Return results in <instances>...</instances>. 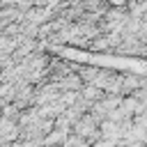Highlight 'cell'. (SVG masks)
<instances>
[{"instance_id":"1","label":"cell","mask_w":147,"mask_h":147,"mask_svg":"<svg viewBox=\"0 0 147 147\" xmlns=\"http://www.w3.org/2000/svg\"><path fill=\"white\" fill-rule=\"evenodd\" d=\"M99 131V122L94 119V115L92 113H87V115H80L76 122H74V133H78L80 138H85V140H92V136Z\"/></svg>"},{"instance_id":"2","label":"cell","mask_w":147,"mask_h":147,"mask_svg":"<svg viewBox=\"0 0 147 147\" xmlns=\"http://www.w3.org/2000/svg\"><path fill=\"white\" fill-rule=\"evenodd\" d=\"M60 96V87L55 85V83H51V85H46L41 92H34V96H32V103H37V106H44V103H51V101H55Z\"/></svg>"},{"instance_id":"3","label":"cell","mask_w":147,"mask_h":147,"mask_svg":"<svg viewBox=\"0 0 147 147\" xmlns=\"http://www.w3.org/2000/svg\"><path fill=\"white\" fill-rule=\"evenodd\" d=\"M48 16H51V9H48V7H39V9H25L23 21H30V23H34V25H41V23H46V21H48Z\"/></svg>"},{"instance_id":"4","label":"cell","mask_w":147,"mask_h":147,"mask_svg":"<svg viewBox=\"0 0 147 147\" xmlns=\"http://www.w3.org/2000/svg\"><path fill=\"white\" fill-rule=\"evenodd\" d=\"M60 90H78L80 85H83V80H80V76H74V74H64V76H60L57 78V83H55Z\"/></svg>"},{"instance_id":"5","label":"cell","mask_w":147,"mask_h":147,"mask_svg":"<svg viewBox=\"0 0 147 147\" xmlns=\"http://www.w3.org/2000/svg\"><path fill=\"white\" fill-rule=\"evenodd\" d=\"M101 96H103V90L96 87V85H87V87H83V92H80V99H85L90 106H92L96 99H101Z\"/></svg>"},{"instance_id":"6","label":"cell","mask_w":147,"mask_h":147,"mask_svg":"<svg viewBox=\"0 0 147 147\" xmlns=\"http://www.w3.org/2000/svg\"><path fill=\"white\" fill-rule=\"evenodd\" d=\"M16 44H18V39H11L7 34H0V55H11L14 48H16Z\"/></svg>"},{"instance_id":"7","label":"cell","mask_w":147,"mask_h":147,"mask_svg":"<svg viewBox=\"0 0 147 147\" xmlns=\"http://www.w3.org/2000/svg\"><path fill=\"white\" fill-rule=\"evenodd\" d=\"M90 48H92V51H106V48H110V44H108V37L103 34V37H99V39L90 41Z\"/></svg>"},{"instance_id":"8","label":"cell","mask_w":147,"mask_h":147,"mask_svg":"<svg viewBox=\"0 0 147 147\" xmlns=\"http://www.w3.org/2000/svg\"><path fill=\"white\" fill-rule=\"evenodd\" d=\"M2 117H7V119H18V106H14V103H7L5 106V110H2Z\"/></svg>"},{"instance_id":"9","label":"cell","mask_w":147,"mask_h":147,"mask_svg":"<svg viewBox=\"0 0 147 147\" xmlns=\"http://www.w3.org/2000/svg\"><path fill=\"white\" fill-rule=\"evenodd\" d=\"M0 69H2V62H0Z\"/></svg>"}]
</instances>
